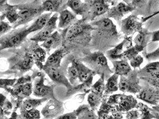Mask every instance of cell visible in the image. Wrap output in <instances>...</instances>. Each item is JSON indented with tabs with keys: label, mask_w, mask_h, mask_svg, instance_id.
<instances>
[{
	"label": "cell",
	"mask_w": 159,
	"mask_h": 119,
	"mask_svg": "<svg viewBox=\"0 0 159 119\" xmlns=\"http://www.w3.org/2000/svg\"><path fill=\"white\" fill-rule=\"evenodd\" d=\"M91 23L95 27L93 31L89 48L94 51L106 52L114 48L121 41L122 34L119 32L110 18L104 17Z\"/></svg>",
	"instance_id": "6da1fadb"
},
{
	"label": "cell",
	"mask_w": 159,
	"mask_h": 119,
	"mask_svg": "<svg viewBox=\"0 0 159 119\" xmlns=\"http://www.w3.org/2000/svg\"><path fill=\"white\" fill-rule=\"evenodd\" d=\"M95 29V27L87 19L82 18L78 20L67 28L63 46L67 48L70 53L80 51L84 53V51L89 46L93 31Z\"/></svg>",
	"instance_id": "7a4b0ae2"
},
{
	"label": "cell",
	"mask_w": 159,
	"mask_h": 119,
	"mask_svg": "<svg viewBox=\"0 0 159 119\" xmlns=\"http://www.w3.org/2000/svg\"><path fill=\"white\" fill-rule=\"evenodd\" d=\"M7 62L8 68L2 74H15L22 76L24 73L31 70L35 64L32 54L29 47L26 46L17 50L12 56L7 59Z\"/></svg>",
	"instance_id": "3957f363"
},
{
	"label": "cell",
	"mask_w": 159,
	"mask_h": 119,
	"mask_svg": "<svg viewBox=\"0 0 159 119\" xmlns=\"http://www.w3.org/2000/svg\"><path fill=\"white\" fill-rule=\"evenodd\" d=\"M85 56L80 58L87 66L93 70L95 73L101 76L104 74L105 79L107 81L114 72L110 68L108 64V61L104 52L100 51L87 52Z\"/></svg>",
	"instance_id": "277c9868"
},
{
	"label": "cell",
	"mask_w": 159,
	"mask_h": 119,
	"mask_svg": "<svg viewBox=\"0 0 159 119\" xmlns=\"http://www.w3.org/2000/svg\"><path fill=\"white\" fill-rule=\"evenodd\" d=\"M43 2L41 0H34L17 5L19 19L13 24V28L16 29L18 26L31 22L43 14L45 11L43 7Z\"/></svg>",
	"instance_id": "5b68a950"
},
{
	"label": "cell",
	"mask_w": 159,
	"mask_h": 119,
	"mask_svg": "<svg viewBox=\"0 0 159 119\" xmlns=\"http://www.w3.org/2000/svg\"><path fill=\"white\" fill-rule=\"evenodd\" d=\"M27 28V26H25L18 29H15L1 37L0 50L16 48L20 46L30 34Z\"/></svg>",
	"instance_id": "8992f818"
},
{
	"label": "cell",
	"mask_w": 159,
	"mask_h": 119,
	"mask_svg": "<svg viewBox=\"0 0 159 119\" xmlns=\"http://www.w3.org/2000/svg\"><path fill=\"white\" fill-rule=\"evenodd\" d=\"M45 72L34 70L32 77L34 81L33 94L38 98H46L48 99L56 98L54 92V85H45Z\"/></svg>",
	"instance_id": "52a82bcc"
},
{
	"label": "cell",
	"mask_w": 159,
	"mask_h": 119,
	"mask_svg": "<svg viewBox=\"0 0 159 119\" xmlns=\"http://www.w3.org/2000/svg\"><path fill=\"white\" fill-rule=\"evenodd\" d=\"M3 89L10 94L14 107L13 112H16L22 106L25 99L29 98L33 94V84L30 82L12 88L4 87Z\"/></svg>",
	"instance_id": "ba28073f"
},
{
	"label": "cell",
	"mask_w": 159,
	"mask_h": 119,
	"mask_svg": "<svg viewBox=\"0 0 159 119\" xmlns=\"http://www.w3.org/2000/svg\"><path fill=\"white\" fill-rule=\"evenodd\" d=\"M119 82V90L123 93L138 94L143 86L139 84L140 78L138 76V69L132 70L127 76H121Z\"/></svg>",
	"instance_id": "9c48e42d"
},
{
	"label": "cell",
	"mask_w": 159,
	"mask_h": 119,
	"mask_svg": "<svg viewBox=\"0 0 159 119\" xmlns=\"http://www.w3.org/2000/svg\"><path fill=\"white\" fill-rule=\"evenodd\" d=\"M107 103L115 106L118 111L125 113L132 109L135 108L138 102L132 95L116 94H113L108 98Z\"/></svg>",
	"instance_id": "30bf717a"
},
{
	"label": "cell",
	"mask_w": 159,
	"mask_h": 119,
	"mask_svg": "<svg viewBox=\"0 0 159 119\" xmlns=\"http://www.w3.org/2000/svg\"><path fill=\"white\" fill-rule=\"evenodd\" d=\"M138 15L132 14L118 23L124 37H130L143 29V23Z\"/></svg>",
	"instance_id": "8fae6325"
},
{
	"label": "cell",
	"mask_w": 159,
	"mask_h": 119,
	"mask_svg": "<svg viewBox=\"0 0 159 119\" xmlns=\"http://www.w3.org/2000/svg\"><path fill=\"white\" fill-rule=\"evenodd\" d=\"M43 70L45 73V74L49 76L51 80L55 83L63 85L67 89L72 87L73 85L69 82L67 77L66 76L65 72L63 69L62 66H46L43 65Z\"/></svg>",
	"instance_id": "7c38bea8"
},
{
	"label": "cell",
	"mask_w": 159,
	"mask_h": 119,
	"mask_svg": "<svg viewBox=\"0 0 159 119\" xmlns=\"http://www.w3.org/2000/svg\"><path fill=\"white\" fill-rule=\"evenodd\" d=\"M65 112L64 103L56 98L50 99L44 106L41 114L44 119H54L63 114Z\"/></svg>",
	"instance_id": "4fadbf2b"
},
{
	"label": "cell",
	"mask_w": 159,
	"mask_h": 119,
	"mask_svg": "<svg viewBox=\"0 0 159 119\" xmlns=\"http://www.w3.org/2000/svg\"><path fill=\"white\" fill-rule=\"evenodd\" d=\"M137 98L148 104L156 105L159 103V88L147 83L137 94Z\"/></svg>",
	"instance_id": "5bb4252c"
},
{
	"label": "cell",
	"mask_w": 159,
	"mask_h": 119,
	"mask_svg": "<svg viewBox=\"0 0 159 119\" xmlns=\"http://www.w3.org/2000/svg\"><path fill=\"white\" fill-rule=\"evenodd\" d=\"M89 7V21L93 22L95 18L107 13L111 6L108 0H85Z\"/></svg>",
	"instance_id": "9a60e30c"
},
{
	"label": "cell",
	"mask_w": 159,
	"mask_h": 119,
	"mask_svg": "<svg viewBox=\"0 0 159 119\" xmlns=\"http://www.w3.org/2000/svg\"><path fill=\"white\" fill-rule=\"evenodd\" d=\"M58 19V13H56L51 17L43 28L34 36L30 37V40L37 42H44L57 29V21Z\"/></svg>",
	"instance_id": "2e32d148"
},
{
	"label": "cell",
	"mask_w": 159,
	"mask_h": 119,
	"mask_svg": "<svg viewBox=\"0 0 159 119\" xmlns=\"http://www.w3.org/2000/svg\"><path fill=\"white\" fill-rule=\"evenodd\" d=\"M67 28L58 31H54L49 37H48L42 44L41 45L46 50L47 53L50 54L52 50L57 49L63 46L64 37Z\"/></svg>",
	"instance_id": "e0dca14e"
},
{
	"label": "cell",
	"mask_w": 159,
	"mask_h": 119,
	"mask_svg": "<svg viewBox=\"0 0 159 119\" xmlns=\"http://www.w3.org/2000/svg\"><path fill=\"white\" fill-rule=\"evenodd\" d=\"M134 10L135 8L131 5L127 4L124 2H119L116 6L110 8L106 13V17L112 18L119 23L125 15L132 13Z\"/></svg>",
	"instance_id": "ac0fdd59"
},
{
	"label": "cell",
	"mask_w": 159,
	"mask_h": 119,
	"mask_svg": "<svg viewBox=\"0 0 159 119\" xmlns=\"http://www.w3.org/2000/svg\"><path fill=\"white\" fill-rule=\"evenodd\" d=\"M132 37L133 36L124 37L121 42L106 52V57L110 61L118 60L120 54H122L125 50L130 48L133 46Z\"/></svg>",
	"instance_id": "d6986e66"
},
{
	"label": "cell",
	"mask_w": 159,
	"mask_h": 119,
	"mask_svg": "<svg viewBox=\"0 0 159 119\" xmlns=\"http://www.w3.org/2000/svg\"><path fill=\"white\" fill-rule=\"evenodd\" d=\"M70 63H74L75 66L77 68L79 74V80L80 82H84L88 81L89 78L94 77L96 74L93 70L87 66L80 60L74 55L72 57H69Z\"/></svg>",
	"instance_id": "ffe728a7"
},
{
	"label": "cell",
	"mask_w": 159,
	"mask_h": 119,
	"mask_svg": "<svg viewBox=\"0 0 159 119\" xmlns=\"http://www.w3.org/2000/svg\"><path fill=\"white\" fill-rule=\"evenodd\" d=\"M29 50L32 54L35 64L39 68V70H43V63L45 61L47 51L43 46H39L38 42L32 41L28 46Z\"/></svg>",
	"instance_id": "44dd1931"
},
{
	"label": "cell",
	"mask_w": 159,
	"mask_h": 119,
	"mask_svg": "<svg viewBox=\"0 0 159 119\" xmlns=\"http://www.w3.org/2000/svg\"><path fill=\"white\" fill-rule=\"evenodd\" d=\"M83 0H68L66 6L70 7L73 12L76 15L82 16V18L87 19L89 21V7L88 4Z\"/></svg>",
	"instance_id": "7402d4cb"
},
{
	"label": "cell",
	"mask_w": 159,
	"mask_h": 119,
	"mask_svg": "<svg viewBox=\"0 0 159 119\" xmlns=\"http://www.w3.org/2000/svg\"><path fill=\"white\" fill-rule=\"evenodd\" d=\"M70 53V52L67 48L62 46L56 49L54 52L51 54L44 65L46 66L61 67L62 60Z\"/></svg>",
	"instance_id": "603a6c76"
},
{
	"label": "cell",
	"mask_w": 159,
	"mask_h": 119,
	"mask_svg": "<svg viewBox=\"0 0 159 119\" xmlns=\"http://www.w3.org/2000/svg\"><path fill=\"white\" fill-rule=\"evenodd\" d=\"M1 15L7 19L11 24H14L19 19L17 5H10L6 3L0 6Z\"/></svg>",
	"instance_id": "cb8c5ba5"
},
{
	"label": "cell",
	"mask_w": 159,
	"mask_h": 119,
	"mask_svg": "<svg viewBox=\"0 0 159 119\" xmlns=\"http://www.w3.org/2000/svg\"><path fill=\"white\" fill-rule=\"evenodd\" d=\"M58 17V28L63 29L70 26L72 24L78 20L76 15L70 11L66 9L61 10Z\"/></svg>",
	"instance_id": "d4e9b609"
},
{
	"label": "cell",
	"mask_w": 159,
	"mask_h": 119,
	"mask_svg": "<svg viewBox=\"0 0 159 119\" xmlns=\"http://www.w3.org/2000/svg\"><path fill=\"white\" fill-rule=\"evenodd\" d=\"M113 67L112 68L114 73L118 74L119 76H127L132 70L128 60L126 59L111 60Z\"/></svg>",
	"instance_id": "484cf974"
},
{
	"label": "cell",
	"mask_w": 159,
	"mask_h": 119,
	"mask_svg": "<svg viewBox=\"0 0 159 119\" xmlns=\"http://www.w3.org/2000/svg\"><path fill=\"white\" fill-rule=\"evenodd\" d=\"M93 77H92L89 78L88 81L84 82H82L80 85L77 86H73L70 89H67L66 92V96L67 97H71L76 93L79 92H84L87 94V93L90 92L91 90V87L93 86Z\"/></svg>",
	"instance_id": "4316f807"
},
{
	"label": "cell",
	"mask_w": 159,
	"mask_h": 119,
	"mask_svg": "<svg viewBox=\"0 0 159 119\" xmlns=\"http://www.w3.org/2000/svg\"><path fill=\"white\" fill-rule=\"evenodd\" d=\"M52 14V13L51 12L43 13L39 15L38 17H37L35 22L32 23V24L29 27H28L27 29L29 33H31L32 32L39 31L42 29L50 19Z\"/></svg>",
	"instance_id": "83f0119b"
},
{
	"label": "cell",
	"mask_w": 159,
	"mask_h": 119,
	"mask_svg": "<svg viewBox=\"0 0 159 119\" xmlns=\"http://www.w3.org/2000/svg\"><path fill=\"white\" fill-rule=\"evenodd\" d=\"M120 76L116 73H113L107 80V83L105 86V90L104 93L103 98H107L110 94H113L119 89V79Z\"/></svg>",
	"instance_id": "f1b7e54d"
},
{
	"label": "cell",
	"mask_w": 159,
	"mask_h": 119,
	"mask_svg": "<svg viewBox=\"0 0 159 119\" xmlns=\"http://www.w3.org/2000/svg\"><path fill=\"white\" fill-rule=\"evenodd\" d=\"M140 112L142 119H159V113L143 103H138L136 108Z\"/></svg>",
	"instance_id": "f546056e"
},
{
	"label": "cell",
	"mask_w": 159,
	"mask_h": 119,
	"mask_svg": "<svg viewBox=\"0 0 159 119\" xmlns=\"http://www.w3.org/2000/svg\"><path fill=\"white\" fill-rule=\"evenodd\" d=\"M152 39V32H149L147 28H144L138 32L137 36L134 39V42L135 45L143 46L145 48L150 44L149 41Z\"/></svg>",
	"instance_id": "4dcf8cb0"
},
{
	"label": "cell",
	"mask_w": 159,
	"mask_h": 119,
	"mask_svg": "<svg viewBox=\"0 0 159 119\" xmlns=\"http://www.w3.org/2000/svg\"><path fill=\"white\" fill-rule=\"evenodd\" d=\"M89 105H82L76 110V115L78 119H98V115L95 113Z\"/></svg>",
	"instance_id": "1f68e13d"
},
{
	"label": "cell",
	"mask_w": 159,
	"mask_h": 119,
	"mask_svg": "<svg viewBox=\"0 0 159 119\" xmlns=\"http://www.w3.org/2000/svg\"><path fill=\"white\" fill-rule=\"evenodd\" d=\"M148 1L149 0H131L130 5L135 8L132 14L147 17Z\"/></svg>",
	"instance_id": "d6a6232c"
},
{
	"label": "cell",
	"mask_w": 159,
	"mask_h": 119,
	"mask_svg": "<svg viewBox=\"0 0 159 119\" xmlns=\"http://www.w3.org/2000/svg\"><path fill=\"white\" fill-rule=\"evenodd\" d=\"M0 119H7V116L11 114L13 104L7 99V97L2 94H0Z\"/></svg>",
	"instance_id": "836d02e7"
},
{
	"label": "cell",
	"mask_w": 159,
	"mask_h": 119,
	"mask_svg": "<svg viewBox=\"0 0 159 119\" xmlns=\"http://www.w3.org/2000/svg\"><path fill=\"white\" fill-rule=\"evenodd\" d=\"M159 72V61L148 63L145 67L138 69V76L140 77L154 74Z\"/></svg>",
	"instance_id": "e575fe53"
},
{
	"label": "cell",
	"mask_w": 159,
	"mask_h": 119,
	"mask_svg": "<svg viewBox=\"0 0 159 119\" xmlns=\"http://www.w3.org/2000/svg\"><path fill=\"white\" fill-rule=\"evenodd\" d=\"M49 99L46 98H28L25 99L22 104V107L26 110H30L34 108H36V107L41 105L44 102L48 101Z\"/></svg>",
	"instance_id": "d590c367"
},
{
	"label": "cell",
	"mask_w": 159,
	"mask_h": 119,
	"mask_svg": "<svg viewBox=\"0 0 159 119\" xmlns=\"http://www.w3.org/2000/svg\"><path fill=\"white\" fill-rule=\"evenodd\" d=\"M144 50H147V49L141 46L136 45H135L134 46L133 45L130 48L125 50L122 54H120L118 60L126 59L130 61L134 57L138 55L139 52H142Z\"/></svg>",
	"instance_id": "8d00e7d4"
},
{
	"label": "cell",
	"mask_w": 159,
	"mask_h": 119,
	"mask_svg": "<svg viewBox=\"0 0 159 119\" xmlns=\"http://www.w3.org/2000/svg\"><path fill=\"white\" fill-rule=\"evenodd\" d=\"M61 0H43V7L44 11L51 13H60Z\"/></svg>",
	"instance_id": "74e56055"
},
{
	"label": "cell",
	"mask_w": 159,
	"mask_h": 119,
	"mask_svg": "<svg viewBox=\"0 0 159 119\" xmlns=\"http://www.w3.org/2000/svg\"><path fill=\"white\" fill-rule=\"evenodd\" d=\"M102 99H103L102 96H101L94 92L91 91L88 96L87 101L91 108L94 111H95L97 110V108L99 107V106L101 104Z\"/></svg>",
	"instance_id": "f35d334b"
},
{
	"label": "cell",
	"mask_w": 159,
	"mask_h": 119,
	"mask_svg": "<svg viewBox=\"0 0 159 119\" xmlns=\"http://www.w3.org/2000/svg\"><path fill=\"white\" fill-rule=\"evenodd\" d=\"M105 76L104 74H101L100 76V78L91 87V90L92 92H94L95 93L104 96V93L105 90Z\"/></svg>",
	"instance_id": "ab89813d"
},
{
	"label": "cell",
	"mask_w": 159,
	"mask_h": 119,
	"mask_svg": "<svg viewBox=\"0 0 159 119\" xmlns=\"http://www.w3.org/2000/svg\"><path fill=\"white\" fill-rule=\"evenodd\" d=\"M19 109L22 119H38L41 118L40 112L36 108L26 110L22 107H20Z\"/></svg>",
	"instance_id": "60d3db41"
},
{
	"label": "cell",
	"mask_w": 159,
	"mask_h": 119,
	"mask_svg": "<svg viewBox=\"0 0 159 119\" xmlns=\"http://www.w3.org/2000/svg\"><path fill=\"white\" fill-rule=\"evenodd\" d=\"M72 65L68 67L67 70L66 71L67 77L72 85H75V83L79 79V74L78 71L74 63H71Z\"/></svg>",
	"instance_id": "b9f144b4"
},
{
	"label": "cell",
	"mask_w": 159,
	"mask_h": 119,
	"mask_svg": "<svg viewBox=\"0 0 159 119\" xmlns=\"http://www.w3.org/2000/svg\"><path fill=\"white\" fill-rule=\"evenodd\" d=\"M140 79L154 86L159 88V72L154 74L140 77Z\"/></svg>",
	"instance_id": "7bdbcfd3"
},
{
	"label": "cell",
	"mask_w": 159,
	"mask_h": 119,
	"mask_svg": "<svg viewBox=\"0 0 159 119\" xmlns=\"http://www.w3.org/2000/svg\"><path fill=\"white\" fill-rule=\"evenodd\" d=\"M159 0H149L147 10V16L152 15L159 10Z\"/></svg>",
	"instance_id": "ee69618b"
},
{
	"label": "cell",
	"mask_w": 159,
	"mask_h": 119,
	"mask_svg": "<svg viewBox=\"0 0 159 119\" xmlns=\"http://www.w3.org/2000/svg\"><path fill=\"white\" fill-rule=\"evenodd\" d=\"M142 52L145 59L148 61H152L159 59V48H157L152 52L147 53L146 50H144Z\"/></svg>",
	"instance_id": "f6af8a7d"
},
{
	"label": "cell",
	"mask_w": 159,
	"mask_h": 119,
	"mask_svg": "<svg viewBox=\"0 0 159 119\" xmlns=\"http://www.w3.org/2000/svg\"><path fill=\"white\" fill-rule=\"evenodd\" d=\"M129 61L130 66L134 69H136L137 68H140L141 64L144 61V57L140 55H137L130 60Z\"/></svg>",
	"instance_id": "bcb514c9"
},
{
	"label": "cell",
	"mask_w": 159,
	"mask_h": 119,
	"mask_svg": "<svg viewBox=\"0 0 159 119\" xmlns=\"http://www.w3.org/2000/svg\"><path fill=\"white\" fill-rule=\"evenodd\" d=\"M10 22L4 21V20H1V30H0V35L1 37L10 31H11L13 28V26L10 24Z\"/></svg>",
	"instance_id": "7dc6e473"
},
{
	"label": "cell",
	"mask_w": 159,
	"mask_h": 119,
	"mask_svg": "<svg viewBox=\"0 0 159 119\" xmlns=\"http://www.w3.org/2000/svg\"><path fill=\"white\" fill-rule=\"evenodd\" d=\"M32 81H33V79H32V76L27 74L26 76H21L19 79H17V82H16V83L13 87H15V86L23 85V84H26L28 83H30V82H32Z\"/></svg>",
	"instance_id": "c3c4849f"
},
{
	"label": "cell",
	"mask_w": 159,
	"mask_h": 119,
	"mask_svg": "<svg viewBox=\"0 0 159 119\" xmlns=\"http://www.w3.org/2000/svg\"><path fill=\"white\" fill-rule=\"evenodd\" d=\"M17 79H1V88H4V87H13Z\"/></svg>",
	"instance_id": "681fc988"
},
{
	"label": "cell",
	"mask_w": 159,
	"mask_h": 119,
	"mask_svg": "<svg viewBox=\"0 0 159 119\" xmlns=\"http://www.w3.org/2000/svg\"><path fill=\"white\" fill-rule=\"evenodd\" d=\"M140 112L138 109H132L128 112H125V118L127 119H140Z\"/></svg>",
	"instance_id": "f907efd6"
},
{
	"label": "cell",
	"mask_w": 159,
	"mask_h": 119,
	"mask_svg": "<svg viewBox=\"0 0 159 119\" xmlns=\"http://www.w3.org/2000/svg\"><path fill=\"white\" fill-rule=\"evenodd\" d=\"M56 119H78L77 115H76V110L73 111V112H68L64 114H61V116H58Z\"/></svg>",
	"instance_id": "816d5d0a"
},
{
	"label": "cell",
	"mask_w": 159,
	"mask_h": 119,
	"mask_svg": "<svg viewBox=\"0 0 159 119\" xmlns=\"http://www.w3.org/2000/svg\"><path fill=\"white\" fill-rule=\"evenodd\" d=\"M159 30L157 31H154L152 32V39L151 42H159Z\"/></svg>",
	"instance_id": "f5cc1de1"
},
{
	"label": "cell",
	"mask_w": 159,
	"mask_h": 119,
	"mask_svg": "<svg viewBox=\"0 0 159 119\" xmlns=\"http://www.w3.org/2000/svg\"><path fill=\"white\" fill-rule=\"evenodd\" d=\"M109 1V3L110 4L111 6H116V4H117L119 2L120 0H108ZM123 1V2H125L126 4H129L130 5L131 4V0H122Z\"/></svg>",
	"instance_id": "db71d44e"
},
{
	"label": "cell",
	"mask_w": 159,
	"mask_h": 119,
	"mask_svg": "<svg viewBox=\"0 0 159 119\" xmlns=\"http://www.w3.org/2000/svg\"><path fill=\"white\" fill-rule=\"evenodd\" d=\"M159 10H158L157 11H156V12H155L154 13H153L152 15H149V16H147V17H142L141 18V21L143 22V23L145 22H147L148 20H149V19H150L152 17H153L154 16H156V15H159Z\"/></svg>",
	"instance_id": "11a10c76"
},
{
	"label": "cell",
	"mask_w": 159,
	"mask_h": 119,
	"mask_svg": "<svg viewBox=\"0 0 159 119\" xmlns=\"http://www.w3.org/2000/svg\"><path fill=\"white\" fill-rule=\"evenodd\" d=\"M10 119H22V116L21 115H19L17 114L16 112H13L11 114V116L10 117Z\"/></svg>",
	"instance_id": "9f6ffc18"
},
{
	"label": "cell",
	"mask_w": 159,
	"mask_h": 119,
	"mask_svg": "<svg viewBox=\"0 0 159 119\" xmlns=\"http://www.w3.org/2000/svg\"><path fill=\"white\" fill-rule=\"evenodd\" d=\"M152 108L154 111H156V112H159V103L157 104V105H153V106L152 107Z\"/></svg>",
	"instance_id": "6f0895ef"
},
{
	"label": "cell",
	"mask_w": 159,
	"mask_h": 119,
	"mask_svg": "<svg viewBox=\"0 0 159 119\" xmlns=\"http://www.w3.org/2000/svg\"><path fill=\"white\" fill-rule=\"evenodd\" d=\"M7 3V0H0V6Z\"/></svg>",
	"instance_id": "680465c9"
},
{
	"label": "cell",
	"mask_w": 159,
	"mask_h": 119,
	"mask_svg": "<svg viewBox=\"0 0 159 119\" xmlns=\"http://www.w3.org/2000/svg\"><path fill=\"white\" fill-rule=\"evenodd\" d=\"M61 1H63V0H61Z\"/></svg>",
	"instance_id": "91938a15"
}]
</instances>
